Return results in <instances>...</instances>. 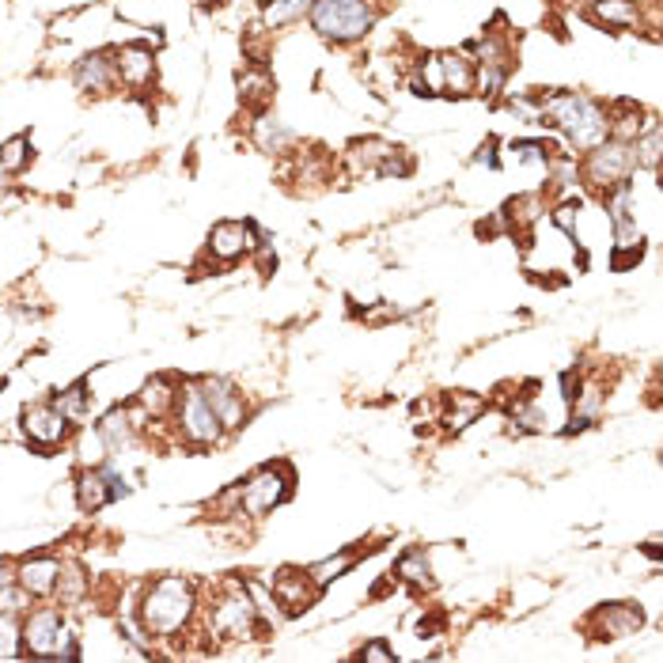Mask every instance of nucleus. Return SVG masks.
Instances as JSON below:
<instances>
[{
	"instance_id": "1",
	"label": "nucleus",
	"mask_w": 663,
	"mask_h": 663,
	"mask_svg": "<svg viewBox=\"0 0 663 663\" xmlns=\"http://www.w3.org/2000/svg\"><path fill=\"white\" fill-rule=\"evenodd\" d=\"M538 126H557L576 148H595L599 141H607L610 118L607 110L592 103L588 95H550L542 107H538Z\"/></svg>"
},
{
	"instance_id": "2",
	"label": "nucleus",
	"mask_w": 663,
	"mask_h": 663,
	"mask_svg": "<svg viewBox=\"0 0 663 663\" xmlns=\"http://www.w3.org/2000/svg\"><path fill=\"white\" fill-rule=\"evenodd\" d=\"M194 607V584L186 576H163L141 599V626L156 637H171L194 618Z\"/></svg>"
},
{
	"instance_id": "3",
	"label": "nucleus",
	"mask_w": 663,
	"mask_h": 663,
	"mask_svg": "<svg viewBox=\"0 0 663 663\" xmlns=\"http://www.w3.org/2000/svg\"><path fill=\"white\" fill-rule=\"evenodd\" d=\"M376 8L368 0H315L311 27L330 42H357L372 31Z\"/></svg>"
},
{
	"instance_id": "4",
	"label": "nucleus",
	"mask_w": 663,
	"mask_h": 663,
	"mask_svg": "<svg viewBox=\"0 0 663 663\" xmlns=\"http://www.w3.org/2000/svg\"><path fill=\"white\" fill-rule=\"evenodd\" d=\"M478 88V69L463 54H432L421 69L417 95H474Z\"/></svg>"
},
{
	"instance_id": "5",
	"label": "nucleus",
	"mask_w": 663,
	"mask_h": 663,
	"mask_svg": "<svg viewBox=\"0 0 663 663\" xmlns=\"http://www.w3.org/2000/svg\"><path fill=\"white\" fill-rule=\"evenodd\" d=\"M209 622H213L216 633L228 637V641L251 637L254 629H258V607H254L247 584H228L224 592L216 595V607H213V614H209Z\"/></svg>"
},
{
	"instance_id": "6",
	"label": "nucleus",
	"mask_w": 663,
	"mask_h": 663,
	"mask_svg": "<svg viewBox=\"0 0 663 663\" xmlns=\"http://www.w3.org/2000/svg\"><path fill=\"white\" fill-rule=\"evenodd\" d=\"M292 489V470L285 463H273L254 470L247 482H239V504L247 516H266L288 497Z\"/></svg>"
},
{
	"instance_id": "7",
	"label": "nucleus",
	"mask_w": 663,
	"mask_h": 663,
	"mask_svg": "<svg viewBox=\"0 0 663 663\" xmlns=\"http://www.w3.org/2000/svg\"><path fill=\"white\" fill-rule=\"evenodd\" d=\"M175 410H179L182 436H186L190 444L209 448V444H216V440L224 436V425H220L216 410L209 406V398H205V391H201V383L198 387H186V391H179V398H175Z\"/></svg>"
},
{
	"instance_id": "8",
	"label": "nucleus",
	"mask_w": 663,
	"mask_h": 663,
	"mask_svg": "<svg viewBox=\"0 0 663 663\" xmlns=\"http://www.w3.org/2000/svg\"><path fill=\"white\" fill-rule=\"evenodd\" d=\"M588 182L599 190H614L629 179V171L637 167L633 160V144L629 141H599L595 148H588Z\"/></svg>"
},
{
	"instance_id": "9",
	"label": "nucleus",
	"mask_w": 663,
	"mask_h": 663,
	"mask_svg": "<svg viewBox=\"0 0 663 663\" xmlns=\"http://www.w3.org/2000/svg\"><path fill=\"white\" fill-rule=\"evenodd\" d=\"M65 633H69V626H65V618L57 610H35L23 622V648L31 656H38V660H50V656H57Z\"/></svg>"
},
{
	"instance_id": "10",
	"label": "nucleus",
	"mask_w": 663,
	"mask_h": 663,
	"mask_svg": "<svg viewBox=\"0 0 663 663\" xmlns=\"http://www.w3.org/2000/svg\"><path fill=\"white\" fill-rule=\"evenodd\" d=\"M23 432L35 448H54L69 436V417L57 410L54 402H35L23 410Z\"/></svg>"
},
{
	"instance_id": "11",
	"label": "nucleus",
	"mask_w": 663,
	"mask_h": 663,
	"mask_svg": "<svg viewBox=\"0 0 663 663\" xmlns=\"http://www.w3.org/2000/svg\"><path fill=\"white\" fill-rule=\"evenodd\" d=\"M129 485L110 470V466H99V470H84L80 478H76V497H80V508L84 512H99L103 504L118 501V497H126Z\"/></svg>"
},
{
	"instance_id": "12",
	"label": "nucleus",
	"mask_w": 663,
	"mask_h": 663,
	"mask_svg": "<svg viewBox=\"0 0 663 663\" xmlns=\"http://www.w3.org/2000/svg\"><path fill=\"white\" fill-rule=\"evenodd\" d=\"M319 592L323 588L311 580L307 569H281L273 576V599H277V607H285V614H300V610L315 607Z\"/></svg>"
},
{
	"instance_id": "13",
	"label": "nucleus",
	"mask_w": 663,
	"mask_h": 663,
	"mask_svg": "<svg viewBox=\"0 0 663 663\" xmlns=\"http://www.w3.org/2000/svg\"><path fill=\"white\" fill-rule=\"evenodd\" d=\"M258 247V232H254V224H239V220H220L213 224V232H209V251L220 258V262H235V258H243L247 251Z\"/></svg>"
},
{
	"instance_id": "14",
	"label": "nucleus",
	"mask_w": 663,
	"mask_h": 663,
	"mask_svg": "<svg viewBox=\"0 0 663 663\" xmlns=\"http://www.w3.org/2000/svg\"><path fill=\"white\" fill-rule=\"evenodd\" d=\"M201 391H205V398H209V406L216 410L224 429H239L243 425L247 406H243V395L235 391L228 379H201Z\"/></svg>"
},
{
	"instance_id": "15",
	"label": "nucleus",
	"mask_w": 663,
	"mask_h": 663,
	"mask_svg": "<svg viewBox=\"0 0 663 663\" xmlns=\"http://www.w3.org/2000/svg\"><path fill=\"white\" fill-rule=\"evenodd\" d=\"M57 576H61V561L57 557H31L16 569V584L31 599H42V595L57 592Z\"/></svg>"
},
{
	"instance_id": "16",
	"label": "nucleus",
	"mask_w": 663,
	"mask_h": 663,
	"mask_svg": "<svg viewBox=\"0 0 663 663\" xmlns=\"http://www.w3.org/2000/svg\"><path fill=\"white\" fill-rule=\"evenodd\" d=\"M76 88L91 91V95H107L114 84H118V72H114V61L110 54H88L76 61V72H72Z\"/></svg>"
},
{
	"instance_id": "17",
	"label": "nucleus",
	"mask_w": 663,
	"mask_h": 663,
	"mask_svg": "<svg viewBox=\"0 0 663 663\" xmlns=\"http://www.w3.org/2000/svg\"><path fill=\"white\" fill-rule=\"evenodd\" d=\"M114 72L126 88H148L152 84V72H156V61L144 46H122L118 57H114Z\"/></svg>"
},
{
	"instance_id": "18",
	"label": "nucleus",
	"mask_w": 663,
	"mask_h": 663,
	"mask_svg": "<svg viewBox=\"0 0 663 663\" xmlns=\"http://www.w3.org/2000/svg\"><path fill=\"white\" fill-rule=\"evenodd\" d=\"M599 622H603V641H618L633 629H641V610L633 603H610L599 610Z\"/></svg>"
},
{
	"instance_id": "19",
	"label": "nucleus",
	"mask_w": 663,
	"mask_h": 663,
	"mask_svg": "<svg viewBox=\"0 0 663 663\" xmlns=\"http://www.w3.org/2000/svg\"><path fill=\"white\" fill-rule=\"evenodd\" d=\"M592 19L603 27H633L641 19L637 0H592Z\"/></svg>"
},
{
	"instance_id": "20",
	"label": "nucleus",
	"mask_w": 663,
	"mask_h": 663,
	"mask_svg": "<svg viewBox=\"0 0 663 663\" xmlns=\"http://www.w3.org/2000/svg\"><path fill=\"white\" fill-rule=\"evenodd\" d=\"M311 4H315V0H266L262 19H266L269 31H277V27H288V23L304 19L307 12H311Z\"/></svg>"
},
{
	"instance_id": "21",
	"label": "nucleus",
	"mask_w": 663,
	"mask_h": 663,
	"mask_svg": "<svg viewBox=\"0 0 663 663\" xmlns=\"http://www.w3.org/2000/svg\"><path fill=\"white\" fill-rule=\"evenodd\" d=\"M395 573L406 580V584H413V588H425L432 580V565H429V554L421 550V546H413V550H406V554L398 557Z\"/></svg>"
},
{
	"instance_id": "22",
	"label": "nucleus",
	"mask_w": 663,
	"mask_h": 663,
	"mask_svg": "<svg viewBox=\"0 0 663 663\" xmlns=\"http://www.w3.org/2000/svg\"><path fill=\"white\" fill-rule=\"evenodd\" d=\"M99 440L107 444V451H122L133 440V425H129L126 410H110L103 421H99Z\"/></svg>"
},
{
	"instance_id": "23",
	"label": "nucleus",
	"mask_w": 663,
	"mask_h": 663,
	"mask_svg": "<svg viewBox=\"0 0 663 663\" xmlns=\"http://www.w3.org/2000/svg\"><path fill=\"white\" fill-rule=\"evenodd\" d=\"M175 398H179V391L171 387V379L156 376V379H148V383H144L141 406H144L148 413H152V417H163V413L175 406Z\"/></svg>"
},
{
	"instance_id": "24",
	"label": "nucleus",
	"mask_w": 663,
	"mask_h": 663,
	"mask_svg": "<svg viewBox=\"0 0 663 663\" xmlns=\"http://www.w3.org/2000/svg\"><path fill=\"white\" fill-rule=\"evenodd\" d=\"M482 410H485V402L478 395H470V391H455V395H448V425L451 429H466Z\"/></svg>"
},
{
	"instance_id": "25",
	"label": "nucleus",
	"mask_w": 663,
	"mask_h": 663,
	"mask_svg": "<svg viewBox=\"0 0 663 663\" xmlns=\"http://www.w3.org/2000/svg\"><path fill=\"white\" fill-rule=\"evenodd\" d=\"M353 565H357V554H353V550H345V554L326 557V561H319V565H311L307 573H311V580H315L319 588H326V584H334L341 573H349Z\"/></svg>"
},
{
	"instance_id": "26",
	"label": "nucleus",
	"mask_w": 663,
	"mask_h": 663,
	"mask_svg": "<svg viewBox=\"0 0 663 663\" xmlns=\"http://www.w3.org/2000/svg\"><path fill=\"white\" fill-rule=\"evenodd\" d=\"M31 163V141L19 133L12 141L0 144V171H8V175H19L23 167Z\"/></svg>"
},
{
	"instance_id": "27",
	"label": "nucleus",
	"mask_w": 663,
	"mask_h": 663,
	"mask_svg": "<svg viewBox=\"0 0 663 663\" xmlns=\"http://www.w3.org/2000/svg\"><path fill=\"white\" fill-rule=\"evenodd\" d=\"M254 133H258V144H262L266 152H285V144L292 141V133H288L277 118H262V122H254Z\"/></svg>"
},
{
	"instance_id": "28",
	"label": "nucleus",
	"mask_w": 663,
	"mask_h": 663,
	"mask_svg": "<svg viewBox=\"0 0 663 663\" xmlns=\"http://www.w3.org/2000/svg\"><path fill=\"white\" fill-rule=\"evenodd\" d=\"M23 645V626L12 614H0V660H16Z\"/></svg>"
},
{
	"instance_id": "29",
	"label": "nucleus",
	"mask_w": 663,
	"mask_h": 663,
	"mask_svg": "<svg viewBox=\"0 0 663 663\" xmlns=\"http://www.w3.org/2000/svg\"><path fill=\"white\" fill-rule=\"evenodd\" d=\"M633 160L645 163V167H660V126L652 122L645 137L633 141Z\"/></svg>"
},
{
	"instance_id": "30",
	"label": "nucleus",
	"mask_w": 663,
	"mask_h": 663,
	"mask_svg": "<svg viewBox=\"0 0 663 663\" xmlns=\"http://www.w3.org/2000/svg\"><path fill=\"white\" fill-rule=\"evenodd\" d=\"M84 391H88V387H84V383H72L69 391H61V395L54 398V406L61 413H65V417H84V410H88V395H84Z\"/></svg>"
},
{
	"instance_id": "31",
	"label": "nucleus",
	"mask_w": 663,
	"mask_h": 663,
	"mask_svg": "<svg viewBox=\"0 0 663 663\" xmlns=\"http://www.w3.org/2000/svg\"><path fill=\"white\" fill-rule=\"evenodd\" d=\"M84 588H88V576L80 573V569H65V565H61V576H57L61 599H65V603H76V599L84 595Z\"/></svg>"
},
{
	"instance_id": "32",
	"label": "nucleus",
	"mask_w": 663,
	"mask_h": 663,
	"mask_svg": "<svg viewBox=\"0 0 663 663\" xmlns=\"http://www.w3.org/2000/svg\"><path fill=\"white\" fill-rule=\"evenodd\" d=\"M27 603H31V595L23 592L19 584H8V580L0 584V614H12V618H16V614L27 610Z\"/></svg>"
},
{
	"instance_id": "33",
	"label": "nucleus",
	"mask_w": 663,
	"mask_h": 663,
	"mask_svg": "<svg viewBox=\"0 0 663 663\" xmlns=\"http://www.w3.org/2000/svg\"><path fill=\"white\" fill-rule=\"evenodd\" d=\"M357 660H379V663H391L395 660V648H387L383 641H372V645H364L357 652Z\"/></svg>"
},
{
	"instance_id": "34",
	"label": "nucleus",
	"mask_w": 663,
	"mask_h": 663,
	"mask_svg": "<svg viewBox=\"0 0 663 663\" xmlns=\"http://www.w3.org/2000/svg\"><path fill=\"white\" fill-rule=\"evenodd\" d=\"M243 95H247V99H266L269 91H273V80H269V76H247V80H243Z\"/></svg>"
},
{
	"instance_id": "35",
	"label": "nucleus",
	"mask_w": 663,
	"mask_h": 663,
	"mask_svg": "<svg viewBox=\"0 0 663 663\" xmlns=\"http://www.w3.org/2000/svg\"><path fill=\"white\" fill-rule=\"evenodd\" d=\"M493 148H497V141H485L482 148H478V156H474V160L489 163V167H497V156H493Z\"/></svg>"
},
{
	"instance_id": "36",
	"label": "nucleus",
	"mask_w": 663,
	"mask_h": 663,
	"mask_svg": "<svg viewBox=\"0 0 663 663\" xmlns=\"http://www.w3.org/2000/svg\"><path fill=\"white\" fill-rule=\"evenodd\" d=\"M0 387H4V379H0Z\"/></svg>"
}]
</instances>
